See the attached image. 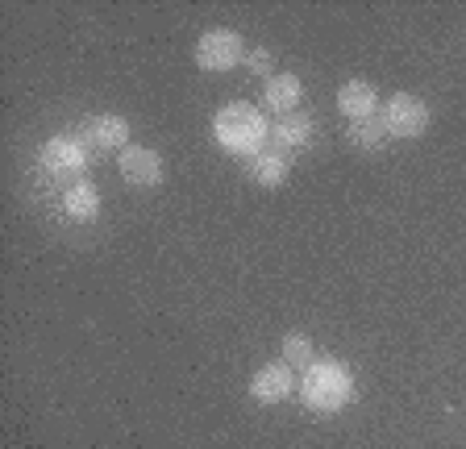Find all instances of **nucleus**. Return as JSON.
I'll return each mask as SVG.
<instances>
[{"instance_id": "12", "label": "nucleus", "mask_w": 466, "mask_h": 449, "mask_svg": "<svg viewBox=\"0 0 466 449\" xmlns=\"http://www.w3.org/2000/svg\"><path fill=\"white\" fill-rule=\"evenodd\" d=\"M296 105H300V79L296 75L267 79V108L271 113H296Z\"/></svg>"}, {"instance_id": "2", "label": "nucleus", "mask_w": 466, "mask_h": 449, "mask_svg": "<svg viewBox=\"0 0 466 449\" xmlns=\"http://www.w3.org/2000/svg\"><path fill=\"white\" fill-rule=\"evenodd\" d=\"M213 134L229 155L254 158V155H262V146H267L271 125H267V117H262L254 105H225L213 117Z\"/></svg>"}, {"instance_id": "4", "label": "nucleus", "mask_w": 466, "mask_h": 449, "mask_svg": "<svg viewBox=\"0 0 466 449\" xmlns=\"http://www.w3.org/2000/svg\"><path fill=\"white\" fill-rule=\"evenodd\" d=\"M242 59H246L242 34H233V30H208L196 42V67H204V71H229Z\"/></svg>"}, {"instance_id": "16", "label": "nucleus", "mask_w": 466, "mask_h": 449, "mask_svg": "<svg viewBox=\"0 0 466 449\" xmlns=\"http://www.w3.org/2000/svg\"><path fill=\"white\" fill-rule=\"evenodd\" d=\"M246 63H250V71L271 79V50H254V55H246Z\"/></svg>"}, {"instance_id": "10", "label": "nucleus", "mask_w": 466, "mask_h": 449, "mask_svg": "<svg viewBox=\"0 0 466 449\" xmlns=\"http://www.w3.org/2000/svg\"><path fill=\"white\" fill-rule=\"evenodd\" d=\"M271 137H275V146H279V150H300V146H309V142H312V117L288 113V117L275 121Z\"/></svg>"}, {"instance_id": "13", "label": "nucleus", "mask_w": 466, "mask_h": 449, "mask_svg": "<svg viewBox=\"0 0 466 449\" xmlns=\"http://www.w3.org/2000/svg\"><path fill=\"white\" fill-rule=\"evenodd\" d=\"M250 179L262 187H279L288 179V158L279 150H262V155L250 158Z\"/></svg>"}, {"instance_id": "3", "label": "nucleus", "mask_w": 466, "mask_h": 449, "mask_svg": "<svg viewBox=\"0 0 466 449\" xmlns=\"http://www.w3.org/2000/svg\"><path fill=\"white\" fill-rule=\"evenodd\" d=\"M379 121H383L388 137H420L429 129V108L412 92H396V96H388V105L379 108Z\"/></svg>"}, {"instance_id": "15", "label": "nucleus", "mask_w": 466, "mask_h": 449, "mask_svg": "<svg viewBox=\"0 0 466 449\" xmlns=\"http://www.w3.org/2000/svg\"><path fill=\"white\" fill-rule=\"evenodd\" d=\"M283 358L288 362H312V342L309 337H304V333H288V337H283Z\"/></svg>"}, {"instance_id": "5", "label": "nucleus", "mask_w": 466, "mask_h": 449, "mask_svg": "<svg viewBox=\"0 0 466 449\" xmlns=\"http://www.w3.org/2000/svg\"><path fill=\"white\" fill-rule=\"evenodd\" d=\"M42 166H46L55 179H71L87 166V146L76 134H58L42 146Z\"/></svg>"}, {"instance_id": "9", "label": "nucleus", "mask_w": 466, "mask_h": 449, "mask_svg": "<svg viewBox=\"0 0 466 449\" xmlns=\"http://www.w3.org/2000/svg\"><path fill=\"white\" fill-rule=\"evenodd\" d=\"M338 108H341V117H350V125L354 121H370V117H379V96L367 79H350L338 92Z\"/></svg>"}, {"instance_id": "6", "label": "nucleus", "mask_w": 466, "mask_h": 449, "mask_svg": "<svg viewBox=\"0 0 466 449\" xmlns=\"http://www.w3.org/2000/svg\"><path fill=\"white\" fill-rule=\"evenodd\" d=\"M76 137L87 150H126L129 146V121L113 117V113H105V117H87L84 125L76 129Z\"/></svg>"}, {"instance_id": "14", "label": "nucleus", "mask_w": 466, "mask_h": 449, "mask_svg": "<svg viewBox=\"0 0 466 449\" xmlns=\"http://www.w3.org/2000/svg\"><path fill=\"white\" fill-rule=\"evenodd\" d=\"M388 137V129H383V121L379 117H370V121H354L350 125V142L359 150H379V142Z\"/></svg>"}, {"instance_id": "7", "label": "nucleus", "mask_w": 466, "mask_h": 449, "mask_svg": "<svg viewBox=\"0 0 466 449\" xmlns=\"http://www.w3.org/2000/svg\"><path fill=\"white\" fill-rule=\"evenodd\" d=\"M116 171L126 184H137V187H155L163 179V158L155 155L150 146H126L121 158H116Z\"/></svg>"}, {"instance_id": "11", "label": "nucleus", "mask_w": 466, "mask_h": 449, "mask_svg": "<svg viewBox=\"0 0 466 449\" xmlns=\"http://www.w3.org/2000/svg\"><path fill=\"white\" fill-rule=\"evenodd\" d=\"M63 208H67V216L71 221H92V216L100 213V192H96V184H71L67 187V195H63Z\"/></svg>"}, {"instance_id": "1", "label": "nucleus", "mask_w": 466, "mask_h": 449, "mask_svg": "<svg viewBox=\"0 0 466 449\" xmlns=\"http://www.w3.org/2000/svg\"><path fill=\"white\" fill-rule=\"evenodd\" d=\"M300 400H304V408L320 412V416L341 412L354 400V379H350V371L333 358L309 362V371H304V379H300Z\"/></svg>"}, {"instance_id": "8", "label": "nucleus", "mask_w": 466, "mask_h": 449, "mask_svg": "<svg viewBox=\"0 0 466 449\" xmlns=\"http://www.w3.org/2000/svg\"><path fill=\"white\" fill-rule=\"evenodd\" d=\"M291 391H296V379H291L288 362H267V366H258L250 379V395L258 404H279V400H288Z\"/></svg>"}]
</instances>
